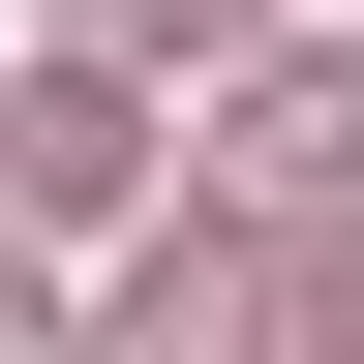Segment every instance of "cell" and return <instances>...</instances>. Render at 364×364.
Segmentation results:
<instances>
[{
	"label": "cell",
	"instance_id": "6da1fadb",
	"mask_svg": "<svg viewBox=\"0 0 364 364\" xmlns=\"http://www.w3.org/2000/svg\"><path fill=\"white\" fill-rule=\"evenodd\" d=\"M243 152H273V182H364V61H273V91H243Z\"/></svg>",
	"mask_w": 364,
	"mask_h": 364
}]
</instances>
